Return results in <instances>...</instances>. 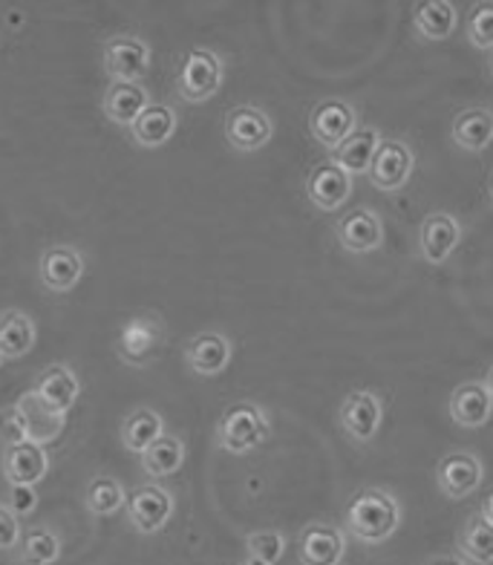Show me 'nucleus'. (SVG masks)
Segmentation results:
<instances>
[{"label": "nucleus", "instance_id": "obj_29", "mask_svg": "<svg viewBox=\"0 0 493 565\" xmlns=\"http://www.w3.org/2000/svg\"><path fill=\"white\" fill-rule=\"evenodd\" d=\"M459 21L457 7L450 0H430V3H419L412 12V26L425 41H444L453 35Z\"/></svg>", "mask_w": 493, "mask_h": 565}, {"label": "nucleus", "instance_id": "obj_18", "mask_svg": "<svg viewBox=\"0 0 493 565\" xmlns=\"http://www.w3.org/2000/svg\"><path fill=\"white\" fill-rule=\"evenodd\" d=\"M3 479L9 484H32L35 488L50 470V456L41 445L35 441H21V445H7L3 447Z\"/></svg>", "mask_w": 493, "mask_h": 565}, {"label": "nucleus", "instance_id": "obj_19", "mask_svg": "<svg viewBox=\"0 0 493 565\" xmlns=\"http://www.w3.org/2000/svg\"><path fill=\"white\" fill-rule=\"evenodd\" d=\"M491 381H464L450 395V418L459 427L479 430L491 418Z\"/></svg>", "mask_w": 493, "mask_h": 565}, {"label": "nucleus", "instance_id": "obj_28", "mask_svg": "<svg viewBox=\"0 0 493 565\" xmlns=\"http://www.w3.org/2000/svg\"><path fill=\"white\" fill-rule=\"evenodd\" d=\"M182 461H185V441H182L180 436H173V433H162V436L139 456V465H142V470L150 479L173 477V473L182 468Z\"/></svg>", "mask_w": 493, "mask_h": 565}, {"label": "nucleus", "instance_id": "obj_36", "mask_svg": "<svg viewBox=\"0 0 493 565\" xmlns=\"http://www.w3.org/2000/svg\"><path fill=\"white\" fill-rule=\"evenodd\" d=\"M0 439H3V445H21V441H26V430H23V418L18 407L0 409Z\"/></svg>", "mask_w": 493, "mask_h": 565}, {"label": "nucleus", "instance_id": "obj_10", "mask_svg": "<svg viewBox=\"0 0 493 565\" xmlns=\"http://www.w3.org/2000/svg\"><path fill=\"white\" fill-rule=\"evenodd\" d=\"M358 127V110L346 98H323L309 113V134L326 150H335Z\"/></svg>", "mask_w": 493, "mask_h": 565}, {"label": "nucleus", "instance_id": "obj_14", "mask_svg": "<svg viewBox=\"0 0 493 565\" xmlns=\"http://www.w3.org/2000/svg\"><path fill=\"white\" fill-rule=\"evenodd\" d=\"M462 239V225L448 211H433L425 216L419 231V252L430 266H441L450 254L457 252Z\"/></svg>", "mask_w": 493, "mask_h": 565}, {"label": "nucleus", "instance_id": "obj_4", "mask_svg": "<svg viewBox=\"0 0 493 565\" xmlns=\"http://www.w3.org/2000/svg\"><path fill=\"white\" fill-rule=\"evenodd\" d=\"M416 168V157L407 141L401 139H382L375 150L373 162H369V185L384 194H396L410 182V173Z\"/></svg>", "mask_w": 493, "mask_h": 565}, {"label": "nucleus", "instance_id": "obj_7", "mask_svg": "<svg viewBox=\"0 0 493 565\" xmlns=\"http://www.w3.org/2000/svg\"><path fill=\"white\" fill-rule=\"evenodd\" d=\"M225 139L239 153H257L275 136V121L262 107L237 105L225 116Z\"/></svg>", "mask_w": 493, "mask_h": 565}, {"label": "nucleus", "instance_id": "obj_35", "mask_svg": "<svg viewBox=\"0 0 493 565\" xmlns=\"http://www.w3.org/2000/svg\"><path fill=\"white\" fill-rule=\"evenodd\" d=\"M37 505V493L32 484H9V511L15 513L18 520L21 516H30Z\"/></svg>", "mask_w": 493, "mask_h": 565}, {"label": "nucleus", "instance_id": "obj_11", "mask_svg": "<svg viewBox=\"0 0 493 565\" xmlns=\"http://www.w3.org/2000/svg\"><path fill=\"white\" fill-rule=\"evenodd\" d=\"M384 422L382 398L369 390H355L341 404V427L355 445H369Z\"/></svg>", "mask_w": 493, "mask_h": 565}, {"label": "nucleus", "instance_id": "obj_22", "mask_svg": "<svg viewBox=\"0 0 493 565\" xmlns=\"http://www.w3.org/2000/svg\"><path fill=\"white\" fill-rule=\"evenodd\" d=\"M128 130L130 139L142 150H159L176 134V113H173L171 105H153L150 102Z\"/></svg>", "mask_w": 493, "mask_h": 565}, {"label": "nucleus", "instance_id": "obj_15", "mask_svg": "<svg viewBox=\"0 0 493 565\" xmlns=\"http://www.w3.org/2000/svg\"><path fill=\"white\" fill-rule=\"evenodd\" d=\"M307 196L314 209L337 211L352 196V177L335 162H318L307 177Z\"/></svg>", "mask_w": 493, "mask_h": 565}, {"label": "nucleus", "instance_id": "obj_2", "mask_svg": "<svg viewBox=\"0 0 493 565\" xmlns=\"http://www.w3.org/2000/svg\"><path fill=\"white\" fill-rule=\"evenodd\" d=\"M269 416L255 402H237L223 409L217 422V445L225 454L243 456L251 454L262 441L269 439Z\"/></svg>", "mask_w": 493, "mask_h": 565}, {"label": "nucleus", "instance_id": "obj_31", "mask_svg": "<svg viewBox=\"0 0 493 565\" xmlns=\"http://www.w3.org/2000/svg\"><path fill=\"white\" fill-rule=\"evenodd\" d=\"M61 554V540L50 529H30L15 545V559L21 565H53Z\"/></svg>", "mask_w": 493, "mask_h": 565}, {"label": "nucleus", "instance_id": "obj_25", "mask_svg": "<svg viewBox=\"0 0 493 565\" xmlns=\"http://www.w3.org/2000/svg\"><path fill=\"white\" fill-rule=\"evenodd\" d=\"M35 320L21 309L0 312V361H18L35 347Z\"/></svg>", "mask_w": 493, "mask_h": 565}, {"label": "nucleus", "instance_id": "obj_8", "mask_svg": "<svg viewBox=\"0 0 493 565\" xmlns=\"http://www.w3.org/2000/svg\"><path fill=\"white\" fill-rule=\"evenodd\" d=\"M101 61L112 82H142L150 70V46L139 35H112L101 46Z\"/></svg>", "mask_w": 493, "mask_h": 565}, {"label": "nucleus", "instance_id": "obj_5", "mask_svg": "<svg viewBox=\"0 0 493 565\" xmlns=\"http://www.w3.org/2000/svg\"><path fill=\"white\" fill-rule=\"evenodd\" d=\"M128 522L139 534H159L173 516V497L157 482L139 484L125 497Z\"/></svg>", "mask_w": 493, "mask_h": 565}, {"label": "nucleus", "instance_id": "obj_37", "mask_svg": "<svg viewBox=\"0 0 493 565\" xmlns=\"http://www.w3.org/2000/svg\"><path fill=\"white\" fill-rule=\"evenodd\" d=\"M18 540H21L18 516L7 505H0V551H15Z\"/></svg>", "mask_w": 493, "mask_h": 565}, {"label": "nucleus", "instance_id": "obj_33", "mask_svg": "<svg viewBox=\"0 0 493 565\" xmlns=\"http://www.w3.org/2000/svg\"><path fill=\"white\" fill-rule=\"evenodd\" d=\"M246 548H248V557H257L262 563L275 565L277 559L283 557L286 551V536L280 531H251L246 536Z\"/></svg>", "mask_w": 493, "mask_h": 565}, {"label": "nucleus", "instance_id": "obj_39", "mask_svg": "<svg viewBox=\"0 0 493 565\" xmlns=\"http://www.w3.org/2000/svg\"><path fill=\"white\" fill-rule=\"evenodd\" d=\"M239 565H269V563H262V559H257V557H246Z\"/></svg>", "mask_w": 493, "mask_h": 565}, {"label": "nucleus", "instance_id": "obj_20", "mask_svg": "<svg viewBox=\"0 0 493 565\" xmlns=\"http://www.w3.org/2000/svg\"><path fill=\"white\" fill-rule=\"evenodd\" d=\"M185 361L196 375L214 379L232 361V341L223 332H200L187 341Z\"/></svg>", "mask_w": 493, "mask_h": 565}, {"label": "nucleus", "instance_id": "obj_27", "mask_svg": "<svg viewBox=\"0 0 493 565\" xmlns=\"http://www.w3.org/2000/svg\"><path fill=\"white\" fill-rule=\"evenodd\" d=\"M450 139L457 141V148L482 153L493 139L491 110L487 107H471V110L459 113L453 119V127H450Z\"/></svg>", "mask_w": 493, "mask_h": 565}, {"label": "nucleus", "instance_id": "obj_1", "mask_svg": "<svg viewBox=\"0 0 493 565\" xmlns=\"http://www.w3.org/2000/svg\"><path fill=\"white\" fill-rule=\"evenodd\" d=\"M398 525H401V502L384 488H364L346 505V534L364 545L387 543L398 531Z\"/></svg>", "mask_w": 493, "mask_h": 565}, {"label": "nucleus", "instance_id": "obj_6", "mask_svg": "<svg viewBox=\"0 0 493 565\" xmlns=\"http://www.w3.org/2000/svg\"><path fill=\"white\" fill-rule=\"evenodd\" d=\"M164 341V320L157 315H136L119 329L116 352L125 364L148 366Z\"/></svg>", "mask_w": 493, "mask_h": 565}, {"label": "nucleus", "instance_id": "obj_34", "mask_svg": "<svg viewBox=\"0 0 493 565\" xmlns=\"http://www.w3.org/2000/svg\"><path fill=\"white\" fill-rule=\"evenodd\" d=\"M468 38H471V44L482 53H487L493 46V3H479L473 9L471 23H468Z\"/></svg>", "mask_w": 493, "mask_h": 565}, {"label": "nucleus", "instance_id": "obj_16", "mask_svg": "<svg viewBox=\"0 0 493 565\" xmlns=\"http://www.w3.org/2000/svg\"><path fill=\"white\" fill-rule=\"evenodd\" d=\"M84 254L73 246H53L41 254V263H37V271H41V282H44L50 291H73L84 277Z\"/></svg>", "mask_w": 493, "mask_h": 565}, {"label": "nucleus", "instance_id": "obj_32", "mask_svg": "<svg viewBox=\"0 0 493 565\" xmlns=\"http://www.w3.org/2000/svg\"><path fill=\"white\" fill-rule=\"evenodd\" d=\"M125 497L128 493H125L119 479L96 477L84 491V505L96 516H112V513H119L125 508Z\"/></svg>", "mask_w": 493, "mask_h": 565}, {"label": "nucleus", "instance_id": "obj_26", "mask_svg": "<svg viewBox=\"0 0 493 565\" xmlns=\"http://www.w3.org/2000/svg\"><path fill=\"white\" fill-rule=\"evenodd\" d=\"M459 551L462 557L473 565H491L493 563V520H491V502L482 505L479 516H471L459 531Z\"/></svg>", "mask_w": 493, "mask_h": 565}, {"label": "nucleus", "instance_id": "obj_3", "mask_svg": "<svg viewBox=\"0 0 493 565\" xmlns=\"http://www.w3.org/2000/svg\"><path fill=\"white\" fill-rule=\"evenodd\" d=\"M223 58L214 50H205V46L191 50L182 55L180 67H176V93L187 105H205L223 87Z\"/></svg>", "mask_w": 493, "mask_h": 565}, {"label": "nucleus", "instance_id": "obj_38", "mask_svg": "<svg viewBox=\"0 0 493 565\" xmlns=\"http://www.w3.org/2000/svg\"><path fill=\"white\" fill-rule=\"evenodd\" d=\"M427 565H464V559L453 557V554H441V557H433Z\"/></svg>", "mask_w": 493, "mask_h": 565}, {"label": "nucleus", "instance_id": "obj_21", "mask_svg": "<svg viewBox=\"0 0 493 565\" xmlns=\"http://www.w3.org/2000/svg\"><path fill=\"white\" fill-rule=\"evenodd\" d=\"M378 141H382L378 127H355L335 150H329L332 153L329 162H335L350 177H361V173L369 171V162H373L375 150H378Z\"/></svg>", "mask_w": 493, "mask_h": 565}, {"label": "nucleus", "instance_id": "obj_24", "mask_svg": "<svg viewBox=\"0 0 493 565\" xmlns=\"http://www.w3.org/2000/svg\"><path fill=\"white\" fill-rule=\"evenodd\" d=\"M15 407L23 418L26 441H35V445H41V447H44L46 441L58 439V433L64 430V422H67V416H58V413H53V409L46 407V404L41 402V398H37L32 390L18 398Z\"/></svg>", "mask_w": 493, "mask_h": 565}, {"label": "nucleus", "instance_id": "obj_12", "mask_svg": "<svg viewBox=\"0 0 493 565\" xmlns=\"http://www.w3.org/2000/svg\"><path fill=\"white\" fill-rule=\"evenodd\" d=\"M335 237L341 248L350 254H373L382 248L384 243V225L382 216L375 214L373 209H358L346 211L335 223Z\"/></svg>", "mask_w": 493, "mask_h": 565}, {"label": "nucleus", "instance_id": "obj_40", "mask_svg": "<svg viewBox=\"0 0 493 565\" xmlns=\"http://www.w3.org/2000/svg\"><path fill=\"white\" fill-rule=\"evenodd\" d=\"M0 364H3V361H0Z\"/></svg>", "mask_w": 493, "mask_h": 565}, {"label": "nucleus", "instance_id": "obj_30", "mask_svg": "<svg viewBox=\"0 0 493 565\" xmlns=\"http://www.w3.org/2000/svg\"><path fill=\"white\" fill-rule=\"evenodd\" d=\"M164 433V422L162 416H159L157 409L150 407H139L133 409L125 422H121V445H125V450H130V454L142 456L144 450H148L153 441L159 439Z\"/></svg>", "mask_w": 493, "mask_h": 565}, {"label": "nucleus", "instance_id": "obj_13", "mask_svg": "<svg viewBox=\"0 0 493 565\" xmlns=\"http://www.w3.org/2000/svg\"><path fill=\"white\" fill-rule=\"evenodd\" d=\"M346 554V534L332 522H309L298 534L300 565H341Z\"/></svg>", "mask_w": 493, "mask_h": 565}, {"label": "nucleus", "instance_id": "obj_17", "mask_svg": "<svg viewBox=\"0 0 493 565\" xmlns=\"http://www.w3.org/2000/svg\"><path fill=\"white\" fill-rule=\"evenodd\" d=\"M32 393L53 413L67 416L69 409L75 407V402H78V395H82V381H78V375L67 364H50L35 379Z\"/></svg>", "mask_w": 493, "mask_h": 565}, {"label": "nucleus", "instance_id": "obj_9", "mask_svg": "<svg viewBox=\"0 0 493 565\" xmlns=\"http://www.w3.org/2000/svg\"><path fill=\"white\" fill-rule=\"evenodd\" d=\"M482 479H485L482 459L471 450H453V454L441 456V461L436 465V484L453 502L473 497Z\"/></svg>", "mask_w": 493, "mask_h": 565}, {"label": "nucleus", "instance_id": "obj_23", "mask_svg": "<svg viewBox=\"0 0 493 565\" xmlns=\"http://www.w3.org/2000/svg\"><path fill=\"white\" fill-rule=\"evenodd\" d=\"M150 105V93L142 82H112L105 93L101 110L119 127H130Z\"/></svg>", "mask_w": 493, "mask_h": 565}]
</instances>
